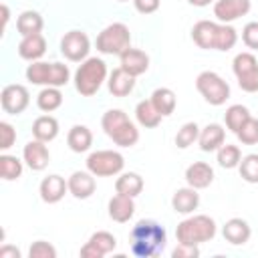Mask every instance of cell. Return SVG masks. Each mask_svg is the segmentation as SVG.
Listing matches in <instances>:
<instances>
[{"mask_svg": "<svg viewBox=\"0 0 258 258\" xmlns=\"http://www.w3.org/2000/svg\"><path fill=\"white\" fill-rule=\"evenodd\" d=\"M105 135L119 147H133L139 141V129L121 109H109L101 117Z\"/></svg>", "mask_w": 258, "mask_h": 258, "instance_id": "3", "label": "cell"}, {"mask_svg": "<svg viewBox=\"0 0 258 258\" xmlns=\"http://www.w3.org/2000/svg\"><path fill=\"white\" fill-rule=\"evenodd\" d=\"M117 2H127V0H117Z\"/></svg>", "mask_w": 258, "mask_h": 258, "instance_id": "47", "label": "cell"}, {"mask_svg": "<svg viewBox=\"0 0 258 258\" xmlns=\"http://www.w3.org/2000/svg\"><path fill=\"white\" fill-rule=\"evenodd\" d=\"M119 58H121V69H125L133 77H139L149 69V56L139 48H131L129 46Z\"/></svg>", "mask_w": 258, "mask_h": 258, "instance_id": "24", "label": "cell"}, {"mask_svg": "<svg viewBox=\"0 0 258 258\" xmlns=\"http://www.w3.org/2000/svg\"><path fill=\"white\" fill-rule=\"evenodd\" d=\"M46 52V38L36 32V34H28V36H22V40L18 42V54L20 58L24 60H38L40 56H44Z\"/></svg>", "mask_w": 258, "mask_h": 258, "instance_id": "19", "label": "cell"}, {"mask_svg": "<svg viewBox=\"0 0 258 258\" xmlns=\"http://www.w3.org/2000/svg\"><path fill=\"white\" fill-rule=\"evenodd\" d=\"M191 40L204 50H230L238 42V32L234 26L212 20H198L191 28Z\"/></svg>", "mask_w": 258, "mask_h": 258, "instance_id": "2", "label": "cell"}, {"mask_svg": "<svg viewBox=\"0 0 258 258\" xmlns=\"http://www.w3.org/2000/svg\"><path fill=\"white\" fill-rule=\"evenodd\" d=\"M187 2H189L191 6H200V8H202V6H208V4L214 2V0H187Z\"/></svg>", "mask_w": 258, "mask_h": 258, "instance_id": "46", "label": "cell"}, {"mask_svg": "<svg viewBox=\"0 0 258 258\" xmlns=\"http://www.w3.org/2000/svg\"><path fill=\"white\" fill-rule=\"evenodd\" d=\"M242 40L250 50H258V22H248L242 28Z\"/></svg>", "mask_w": 258, "mask_h": 258, "instance_id": "41", "label": "cell"}, {"mask_svg": "<svg viewBox=\"0 0 258 258\" xmlns=\"http://www.w3.org/2000/svg\"><path fill=\"white\" fill-rule=\"evenodd\" d=\"M115 246H117V238L107 230H99L81 248V256L83 258H103L105 254L113 252Z\"/></svg>", "mask_w": 258, "mask_h": 258, "instance_id": "13", "label": "cell"}, {"mask_svg": "<svg viewBox=\"0 0 258 258\" xmlns=\"http://www.w3.org/2000/svg\"><path fill=\"white\" fill-rule=\"evenodd\" d=\"M67 191H69V183L58 173L46 175L40 181V185H38V194H40V200L44 204H56V202H60Z\"/></svg>", "mask_w": 258, "mask_h": 258, "instance_id": "16", "label": "cell"}, {"mask_svg": "<svg viewBox=\"0 0 258 258\" xmlns=\"http://www.w3.org/2000/svg\"><path fill=\"white\" fill-rule=\"evenodd\" d=\"M22 159L24 163L32 169V171H42L48 161H50V153H48V147L44 145V141L40 139H32L24 145L22 149Z\"/></svg>", "mask_w": 258, "mask_h": 258, "instance_id": "15", "label": "cell"}, {"mask_svg": "<svg viewBox=\"0 0 258 258\" xmlns=\"http://www.w3.org/2000/svg\"><path fill=\"white\" fill-rule=\"evenodd\" d=\"M26 79L32 85H42V87H64L71 79V71L62 62H42L34 60L26 67Z\"/></svg>", "mask_w": 258, "mask_h": 258, "instance_id": "6", "label": "cell"}, {"mask_svg": "<svg viewBox=\"0 0 258 258\" xmlns=\"http://www.w3.org/2000/svg\"><path fill=\"white\" fill-rule=\"evenodd\" d=\"M236 137H238V141H240L242 145H256V143H258V119L250 117V119L240 127V131L236 133Z\"/></svg>", "mask_w": 258, "mask_h": 258, "instance_id": "38", "label": "cell"}, {"mask_svg": "<svg viewBox=\"0 0 258 258\" xmlns=\"http://www.w3.org/2000/svg\"><path fill=\"white\" fill-rule=\"evenodd\" d=\"M44 26L42 16L36 10H24L18 18H16V30L20 36H28V34H36L40 32Z\"/></svg>", "mask_w": 258, "mask_h": 258, "instance_id": "29", "label": "cell"}, {"mask_svg": "<svg viewBox=\"0 0 258 258\" xmlns=\"http://www.w3.org/2000/svg\"><path fill=\"white\" fill-rule=\"evenodd\" d=\"M198 137H200V127H198V123H194V121L183 123V125L177 129V133H175V145H177L179 149H187L189 145H194V143L198 141Z\"/></svg>", "mask_w": 258, "mask_h": 258, "instance_id": "36", "label": "cell"}, {"mask_svg": "<svg viewBox=\"0 0 258 258\" xmlns=\"http://www.w3.org/2000/svg\"><path fill=\"white\" fill-rule=\"evenodd\" d=\"M56 135H58V121L52 115H40L34 119V123H32V137L34 139L48 143V141L56 139Z\"/></svg>", "mask_w": 258, "mask_h": 258, "instance_id": "27", "label": "cell"}, {"mask_svg": "<svg viewBox=\"0 0 258 258\" xmlns=\"http://www.w3.org/2000/svg\"><path fill=\"white\" fill-rule=\"evenodd\" d=\"M222 234H224V240L230 242L232 246H242V244H246L250 240L252 230H250V226H248L246 220H242V218H230L224 224Z\"/></svg>", "mask_w": 258, "mask_h": 258, "instance_id": "20", "label": "cell"}, {"mask_svg": "<svg viewBox=\"0 0 258 258\" xmlns=\"http://www.w3.org/2000/svg\"><path fill=\"white\" fill-rule=\"evenodd\" d=\"M125 167V157L119 151L113 149H101V151H93L87 157V169L95 175V177H109V175H117L121 173Z\"/></svg>", "mask_w": 258, "mask_h": 258, "instance_id": "9", "label": "cell"}, {"mask_svg": "<svg viewBox=\"0 0 258 258\" xmlns=\"http://www.w3.org/2000/svg\"><path fill=\"white\" fill-rule=\"evenodd\" d=\"M67 183H69V191L77 198V200H87V198H91L93 194H95V187H97V183H95V175L87 169V171H75V173H71V177L67 179Z\"/></svg>", "mask_w": 258, "mask_h": 258, "instance_id": "17", "label": "cell"}, {"mask_svg": "<svg viewBox=\"0 0 258 258\" xmlns=\"http://www.w3.org/2000/svg\"><path fill=\"white\" fill-rule=\"evenodd\" d=\"M16 141V129L8 121H0V149L6 151Z\"/></svg>", "mask_w": 258, "mask_h": 258, "instance_id": "40", "label": "cell"}, {"mask_svg": "<svg viewBox=\"0 0 258 258\" xmlns=\"http://www.w3.org/2000/svg\"><path fill=\"white\" fill-rule=\"evenodd\" d=\"M226 139V129L220 123H208L204 129H200V149L202 151H218L224 145Z\"/></svg>", "mask_w": 258, "mask_h": 258, "instance_id": "23", "label": "cell"}, {"mask_svg": "<svg viewBox=\"0 0 258 258\" xmlns=\"http://www.w3.org/2000/svg\"><path fill=\"white\" fill-rule=\"evenodd\" d=\"M36 105H38L40 111L52 113L62 105V93L58 91V87H44L36 95Z\"/></svg>", "mask_w": 258, "mask_h": 258, "instance_id": "32", "label": "cell"}, {"mask_svg": "<svg viewBox=\"0 0 258 258\" xmlns=\"http://www.w3.org/2000/svg\"><path fill=\"white\" fill-rule=\"evenodd\" d=\"M89 50L91 40L83 30H69L60 38V52L71 62H83L85 58H89Z\"/></svg>", "mask_w": 258, "mask_h": 258, "instance_id": "11", "label": "cell"}, {"mask_svg": "<svg viewBox=\"0 0 258 258\" xmlns=\"http://www.w3.org/2000/svg\"><path fill=\"white\" fill-rule=\"evenodd\" d=\"M8 256L20 258V250L14 248V246H2V248H0V258H8Z\"/></svg>", "mask_w": 258, "mask_h": 258, "instance_id": "44", "label": "cell"}, {"mask_svg": "<svg viewBox=\"0 0 258 258\" xmlns=\"http://www.w3.org/2000/svg\"><path fill=\"white\" fill-rule=\"evenodd\" d=\"M200 206V194L196 187H179L173 196H171V208L175 214H191L194 210H198Z\"/></svg>", "mask_w": 258, "mask_h": 258, "instance_id": "22", "label": "cell"}, {"mask_svg": "<svg viewBox=\"0 0 258 258\" xmlns=\"http://www.w3.org/2000/svg\"><path fill=\"white\" fill-rule=\"evenodd\" d=\"M107 87H109V93L113 97H127L133 89H135V77L129 75L125 69H113V73L109 75V81H107Z\"/></svg>", "mask_w": 258, "mask_h": 258, "instance_id": "25", "label": "cell"}, {"mask_svg": "<svg viewBox=\"0 0 258 258\" xmlns=\"http://www.w3.org/2000/svg\"><path fill=\"white\" fill-rule=\"evenodd\" d=\"M216 222L214 218L206 216V214H198V216H189L185 220H181L175 228V238L181 244H204L210 242L216 236Z\"/></svg>", "mask_w": 258, "mask_h": 258, "instance_id": "4", "label": "cell"}, {"mask_svg": "<svg viewBox=\"0 0 258 258\" xmlns=\"http://www.w3.org/2000/svg\"><path fill=\"white\" fill-rule=\"evenodd\" d=\"M0 103H2V111L8 115H20L28 103H30V93L24 85H6L0 93Z\"/></svg>", "mask_w": 258, "mask_h": 258, "instance_id": "12", "label": "cell"}, {"mask_svg": "<svg viewBox=\"0 0 258 258\" xmlns=\"http://www.w3.org/2000/svg\"><path fill=\"white\" fill-rule=\"evenodd\" d=\"M0 12H2V30H4L6 24H8V20H10V10H8L6 4H2V6H0Z\"/></svg>", "mask_w": 258, "mask_h": 258, "instance_id": "45", "label": "cell"}, {"mask_svg": "<svg viewBox=\"0 0 258 258\" xmlns=\"http://www.w3.org/2000/svg\"><path fill=\"white\" fill-rule=\"evenodd\" d=\"M238 85L246 93H258V58L252 52H238L232 60Z\"/></svg>", "mask_w": 258, "mask_h": 258, "instance_id": "10", "label": "cell"}, {"mask_svg": "<svg viewBox=\"0 0 258 258\" xmlns=\"http://www.w3.org/2000/svg\"><path fill=\"white\" fill-rule=\"evenodd\" d=\"M242 161V151L238 145H232V143H224L220 149H218V163L224 167V169H234L238 167Z\"/></svg>", "mask_w": 258, "mask_h": 258, "instance_id": "35", "label": "cell"}, {"mask_svg": "<svg viewBox=\"0 0 258 258\" xmlns=\"http://www.w3.org/2000/svg\"><path fill=\"white\" fill-rule=\"evenodd\" d=\"M171 256L173 258H196V256H200V250H198V246H191V244H177V248L171 252Z\"/></svg>", "mask_w": 258, "mask_h": 258, "instance_id": "42", "label": "cell"}, {"mask_svg": "<svg viewBox=\"0 0 258 258\" xmlns=\"http://www.w3.org/2000/svg\"><path fill=\"white\" fill-rule=\"evenodd\" d=\"M252 8V2L250 0H216L214 2V16L224 22V24H230L242 16H246Z\"/></svg>", "mask_w": 258, "mask_h": 258, "instance_id": "14", "label": "cell"}, {"mask_svg": "<svg viewBox=\"0 0 258 258\" xmlns=\"http://www.w3.org/2000/svg\"><path fill=\"white\" fill-rule=\"evenodd\" d=\"M133 4H135V10L137 12H141V14H153L159 8L161 0H133Z\"/></svg>", "mask_w": 258, "mask_h": 258, "instance_id": "43", "label": "cell"}, {"mask_svg": "<svg viewBox=\"0 0 258 258\" xmlns=\"http://www.w3.org/2000/svg\"><path fill=\"white\" fill-rule=\"evenodd\" d=\"M95 44H97V50L103 54H119L121 56L131 46V32H129L127 24L113 22L97 34Z\"/></svg>", "mask_w": 258, "mask_h": 258, "instance_id": "7", "label": "cell"}, {"mask_svg": "<svg viewBox=\"0 0 258 258\" xmlns=\"http://www.w3.org/2000/svg\"><path fill=\"white\" fill-rule=\"evenodd\" d=\"M107 210H109V218H111L113 222L125 224V222H129V220L133 218V214H135V202H133L131 196L117 194V196H113V198L109 200Z\"/></svg>", "mask_w": 258, "mask_h": 258, "instance_id": "18", "label": "cell"}, {"mask_svg": "<svg viewBox=\"0 0 258 258\" xmlns=\"http://www.w3.org/2000/svg\"><path fill=\"white\" fill-rule=\"evenodd\" d=\"M167 232L155 220H139L129 232V248L137 258H153L159 256L165 248Z\"/></svg>", "mask_w": 258, "mask_h": 258, "instance_id": "1", "label": "cell"}, {"mask_svg": "<svg viewBox=\"0 0 258 258\" xmlns=\"http://www.w3.org/2000/svg\"><path fill=\"white\" fill-rule=\"evenodd\" d=\"M196 89L206 99V103L220 107L230 99V85L214 71H204L196 79Z\"/></svg>", "mask_w": 258, "mask_h": 258, "instance_id": "8", "label": "cell"}, {"mask_svg": "<svg viewBox=\"0 0 258 258\" xmlns=\"http://www.w3.org/2000/svg\"><path fill=\"white\" fill-rule=\"evenodd\" d=\"M185 181H187L189 187L204 189L214 181V169L206 161H194L185 169Z\"/></svg>", "mask_w": 258, "mask_h": 258, "instance_id": "21", "label": "cell"}, {"mask_svg": "<svg viewBox=\"0 0 258 258\" xmlns=\"http://www.w3.org/2000/svg\"><path fill=\"white\" fill-rule=\"evenodd\" d=\"M28 256L30 258H56V248L44 240H36V242H32Z\"/></svg>", "mask_w": 258, "mask_h": 258, "instance_id": "39", "label": "cell"}, {"mask_svg": "<svg viewBox=\"0 0 258 258\" xmlns=\"http://www.w3.org/2000/svg\"><path fill=\"white\" fill-rule=\"evenodd\" d=\"M105 79H107L105 60L97 58V56H89L79 64V69L75 73V89L83 97H93L101 89Z\"/></svg>", "mask_w": 258, "mask_h": 258, "instance_id": "5", "label": "cell"}, {"mask_svg": "<svg viewBox=\"0 0 258 258\" xmlns=\"http://www.w3.org/2000/svg\"><path fill=\"white\" fill-rule=\"evenodd\" d=\"M240 177L248 183H258V153H248L242 157L240 165Z\"/></svg>", "mask_w": 258, "mask_h": 258, "instance_id": "37", "label": "cell"}, {"mask_svg": "<svg viewBox=\"0 0 258 258\" xmlns=\"http://www.w3.org/2000/svg\"><path fill=\"white\" fill-rule=\"evenodd\" d=\"M22 175V161L16 155L2 153L0 155V177L4 181H14Z\"/></svg>", "mask_w": 258, "mask_h": 258, "instance_id": "34", "label": "cell"}, {"mask_svg": "<svg viewBox=\"0 0 258 258\" xmlns=\"http://www.w3.org/2000/svg\"><path fill=\"white\" fill-rule=\"evenodd\" d=\"M151 103L155 105V109L163 115V117H169L173 111H175V105H177V99H175V93L167 87H159L151 93Z\"/></svg>", "mask_w": 258, "mask_h": 258, "instance_id": "31", "label": "cell"}, {"mask_svg": "<svg viewBox=\"0 0 258 258\" xmlns=\"http://www.w3.org/2000/svg\"><path fill=\"white\" fill-rule=\"evenodd\" d=\"M115 189L117 194H123V196H139L143 191V177L135 171H127V173H121L115 181Z\"/></svg>", "mask_w": 258, "mask_h": 258, "instance_id": "30", "label": "cell"}, {"mask_svg": "<svg viewBox=\"0 0 258 258\" xmlns=\"http://www.w3.org/2000/svg\"><path fill=\"white\" fill-rule=\"evenodd\" d=\"M250 117H252V115H250L248 107H244V105H230V107L226 109V113H224L226 127H228L232 133H238L240 127H242Z\"/></svg>", "mask_w": 258, "mask_h": 258, "instance_id": "33", "label": "cell"}, {"mask_svg": "<svg viewBox=\"0 0 258 258\" xmlns=\"http://www.w3.org/2000/svg\"><path fill=\"white\" fill-rule=\"evenodd\" d=\"M67 143H69L71 151L85 153L93 145V133H91V129L87 125H73L69 135H67Z\"/></svg>", "mask_w": 258, "mask_h": 258, "instance_id": "26", "label": "cell"}, {"mask_svg": "<svg viewBox=\"0 0 258 258\" xmlns=\"http://www.w3.org/2000/svg\"><path fill=\"white\" fill-rule=\"evenodd\" d=\"M135 117H137V123L145 129H153L161 123V113L155 109V105L151 103V99H143L137 103L135 107Z\"/></svg>", "mask_w": 258, "mask_h": 258, "instance_id": "28", "label": "cell"}]
</instances>
